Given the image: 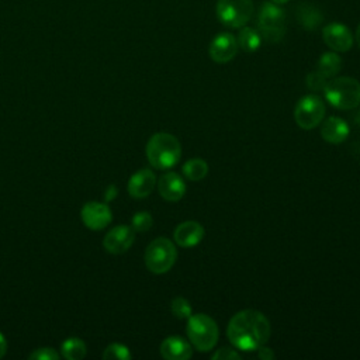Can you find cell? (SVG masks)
Listing matches in <instances>:
<instances>
[{"mask_svg":"<svg viewBox=\"0 0 360 360\" xmlns=\"http://www.w3.org/2000/svg\"><path fill=\"white\" fill-rule=\"evenodd\" d=\"M226 336L239 350H257L270 338V322L257 309H242L231 318Z\"/></svg>","mask_w":360,"mask_h":360,"instance_id":"cell-1","label":"cell"},{"mask_svg":"<svg viewBox=\"0 0 360 360\" xmlns=\"http://www.w3.org/2000/svg\"><path fill=\"white\" fill-rule=\"evenodd\" d=\"M145 152L149 163L155 169L166 170L180 160L181 145L174 135L169 132H156L149 138Z\"/></svg>","mask_w":360,"mask_h":360,"instance_id":"cell-2","label":"cell"},{"mask_svg":"<svg viewBox=\"0 0 360 360\" xmlns=\"http://www.w3.org/2000/svg\"><path fill=\"white\" fill-rule=\"evenodd\" d=\"M323 96L330 105L339 110H353L360 105V83L349 76L328 80Z\"/></svg>","mask_w":360,"mask_h":360,"instance_id":"cell-3","label":"cell"},{"mask_svg":"<svg viewBox=\"0 0 360 360\" xmlns=\"http://www.w3.org/2000/svg\"><path fill=\"white\" fill-rule=\"evenodd\" d=\"M257 31L262 39L276 44L280 42L285 34V14L280 4L266 1L262 4L257 14Z\"/></svg>","mask_w":360,"mask_h":360,"instance_id":"cell-4","label":"cell"},{"mask_svg":"<svg viewBox=\"0 0 360 360\" xmlns=\"http://www.w3.org/2000/svg\"><path fill=\"white\" fill-rule=\"evenodd\" d=\"M218 326L211 316L195 314L187 319V336L197 350L208 352L214 349L218 342Z\"/></svg>","mask_w":360,"mask_h":360,"instance_id":"cell-5","label":"cell"},{"mask_svg":"<svg viewBox=\"0 0 360 360\" xmlns=\"http://www.w3.org/2000/svg\"><path fill=\"white\" fill-rule=\"evenodd\" d=\"M177 250L173 242L167 238L153 239L145 250V264L155 274L167 273L176 263Z\"/></svg>","mask_w":360,"mask_h":360,"instance_id":"cell-6","label":"cell"},{"mask_svg":"<svg viewBox=\"0 0 360 360\" xmlns=\"http://www.w3.org/2000/svg\"><path fill=\"white\" fill-rule=\"evenodd\" d=\"M253 11V0H217V18L221 24L229 28H240L246 25L252 18Z\"/></svg>","mask_w":360,"mask_h":360,"instance_id":"cell-7","label":"cell"},{"mask_svg":"<svg viewBox=\"0 0 360 360\" xmlns=\"http://www.w3.org/2000/svg\"><path fill=\"white\" fill-rule=\"evenodd\" d=\"M325 117V104L321 97L308 94L302 97L294 108V120L302 129H312L321 124Z\"/></svg>","mask_w":360,"mask_h":360,"instance_id":"cell-8","label":"cell"},{"mask_svg":"<svg viewBox=\"0 0 360 360\" xmlns=\"http://www.w3.org/2000/svg\"><path fill=\"white\" fill-rule=\"evenodd\" d=\"M83 224L93 231L104 229L112 219L111 210L107 204L100 201H89L83 205L80 212Z\"/></svg>","mask_w":360,"mask_h":360,"instance_id":"cell-9","label":"cell"},{"mask_svg":"<svg viewBox=\"0 0 360 360\" xmlns=\"http://www.w3.org/2000/svg\"><path fill=\"white\" fill-rule=\"evenodd\" d=\"M135 240V231L128 225H117L107 232L103 239V246L108 253L121 255L127 252Z\"/></svg>","mask_w":360,"mask_h":360,"instance_id":"cell-10","label":"cell"},{"mask_svg":"<svg viewBox=\"0 0 360 360\" xmlns=\"http://www.w3.org/2000/svg\"><path fill=\"white\" fill-rule=\"evenodd\" d=\"M322 38L335 52H346L353 45V34L349 27L342 22H330L325 25L322 30Z\"/></svg>","mask_w":360,"mask_h":360,"instance_id":"cell-11","label":"cell"},{"mask_svg":"<svg viewBox=\"0 0 360 360\" xmlns=\"http://www.w3.org/2000/svg\"><path fill=\"white\" fill-rule=\"evenodd\" d=\"M238 41L231 32H221L214 37L208 46L210 58L217 63H226L232 60L238 52Z\"/></svg>","mask_w":360,"mask_h":360,"instance_id":"cell-12","label":"cell"},{"mask_svg":"<svg viewBox=\"0 0 360 360\" xmlns=\"http://www.w3.org/2000/svg\"><path fill=\"white\" fill-rule=\"evenodd\" d=\"M158 190L166 201L174 202L183 198L187 187L180 174L176 172H167L158 180Z\"/></svg>","mask_w":360,"mask_h":360,"instance_id":"cell-13","label":"cell"},{"mask_svg":"<svg viewBox=\"0 0 360 360\" xmlns=\"http://www.w3.org/2000/svg\"><path fill=\"white\" fill-rule=\"evenodd\" d=\"M204 228L197 221H184L179 224L173 232L174 242L181 248H193L204 238Z\"/></svg>","mask_w":360,"mask_h":360,"instance_id":"cell-14","label":"cell"},{"mask_svg":"<svg viewBox=\"0 0 360 360\" xmlns=\"http://www.w3.org/2000/svg\"><path fill=\"white\" fill-rule=\"evenodd\" d=\"M160 356L166 360H188L193 356V347L181 336H167L160 343Z\"/></svg>","mask_w":360,"mask_h":360,"instance_id":"cell-15","label":"cell"},{"mask_svg":"<svg viewBox=\"0 0 360 360\" xmlns=\"http://www.w3.org/2000/svg\"><path fill=\"white\" fill-rule=\"evenodd\" d=\"M156 184V176L150 169H141L129 177L128 193L134 198L148 197Z\"/></svg>","mask_w":360,"mask_h":360,"instance_id":"cell-16","label":"cell"},{"mask_svg":"<svg viewBox=\"0 0 360 360\" xmlns=\"http://www.w3.org/2000/svg\"><path fill=\"white\" fill-rule=\"evenodd\" d=\"M350 128L347 122L339 117H329L321 125V136L333 145H339L349 136Z\"/></svg>","mask_w":360,"mask_h":360,"instance_id":"cell-17","label":"cell"},{"mask_svg":"<svg viewBox=\"0 0 360 360\" xmlns=\"http://www.w3.org/2000/svg\"><path fill=\"white\" fill-rule=\"evenodd\" d=\"M297 21L308 31H314L323 21L322 13L314 4L302 3L297 8Z\"/></svg>","mask_w":360,"mask_h":360,"instance_id":"cell-18","label":"cell"},{"mask_svg":"<svg viewBox=\"0 0 360 360\" xmlns=\"http://www.w3.org/2000/svg\"><path fill=\"white\" fill-rule=\"evenodd\" d=\"M342 68V59L336 52H325L321 55V58L316 62V69L322 76H325L328 80L330 77H335Z\"/></svg>","mask_w":360,"mask_h":360,"instance_id":"cell-19","label":"cell"},{"mask_svg":"<svg viewBox=\"0 0 360 360\" xmlns=\"http://www.w3.org/2000/svg\"><path fill=\"white\" fill-rule=\"evenodd\" d=\"M238 46L245 51V52H255L260 48L262 45V35L257 31V28H252V27H246L243 25L242 30L239 31L238 37Z\"/></svg>","mask_w":360,"mask_h":360,"instance_id":"cell-20","label":"cell"},{"mask_svg":"<svg viewBox=\"0 0 360 360\" xmlns=\"http://www.w3.org/2000/svg\"><path fill=\"white\" fill-rule=\"evenodd\" d=\"M183 174L191 181H200L208 174V163L201 158H193L183 165Z\"/></svg>","mask_w":360,"mask_h":360,"instance_id":"cell-21","label":"cell"},{"mask_svg":"<svg viewBox=\"0 0 360 360\" xmlns=\"http://www.w3.org/2000/svg\"><path fill=\"white\" fill-rule=\"evenodd\" d=\"M86 343L79 338H69L60 346V353L68 360H82L86 356Z\"/></svg>","mask_w":360,"mask_h":360,"instance_id":"cell-22","label":"cell"},{"mask_svg":"<svg viewBox=\"0 0 360 360\" xmlns=\"http://www.w3.org/2000/svg\"><path fill=\"white\" fill-rule=\"evenodd\" d=\"M103 359H105V360H129L131 352L122 343H110L103 352Z\"/></svg>","mask_w":360,"mask_h":360,"instance_id":"cell-23","label":"cell"},{"mask_svg":"<svg viewBox=\"0 0 360 360\" xmlns=\"http://www.w3.org/2000/svg\"><path fill=\"white\" fill-rule=\"evenodd\" d=\"M172 314L179 319H188L193 315L190 302L183 297H176L170 304Z\"/></svg>","mask_w":360,"mask_h":360,"instance_id":"cell-24","label":"cell"},{"mask_svg":"<svg viewBox=\"0 0 360 360\" xmlns=\"http://www.w3.org/2000/svg\"><path fill=\"white\" fill-rule=\"evenodd\" d=\"M153 225V218L148 211H138L134 214L131 226L136 232H146L152 228Z\"/></svg>","mask_w":360,"mask_h":360,"instance_id":"cell-25","label":"cell"},{"mask_svg":"<svg viewBox=\"0 0 360 360\" xmlns=\"http://www.w3.org/2000/svg\"><path fill=\"white\" fill-rule=\"evenodd\" d=\"M326 83H328V79L322 76L318 70H314L307 76V86L314 91H323Z\"/></svg>","mask_w":360,"mask_h":360,"instance_id":"cell-26","label":"cell"},{"mask_svg":"<svg viewBox=\"0 0 360 360\" xmlns=\"http://www.w3.org/2000/svg\"><path fill=\"white\" fill-rule=\"evenodd\" d=\"M28 359L31 360H58L59 359V353L53 349V347H39L37 350H34Z\"/></svg>","mask_w":360,"mask_h":360,"instance_id":"cell-27","label":"cell"},{"mask_svg":"<svg viewBox=\"0 0 360 360\" xmlns=\"http://www.w3.org/2000/svg\"><path fill=\"white\" fill-rule=\"evenodd\" d=\"M211 359L214 360H231V359H240V354L236 353L235 350L229 349V347H221L219 350H217Z\"/></svg>","mask_w":360,"mask_h":360,"instance_id":"cell-28","label":"cell"},{"mask_svg":"<svg viewBox=\"0 0 360 360\" xmlns=\"http://www.w3.org/2000/svg\"><path fill=\"white\" fill-rule=\"evenodd\" d=\"M257 356H259L260 359H263V360H271V359L274 357V353H273L271 349H269V347H266V346L263 345L262 347L257 349Z\"/></svg>","mask_w":360,"mask_h":360,"instance_id":"cell-29","label":"cell"},{"mask_svg":"<svg viewBox=\"0 0 360 360\" xmlns=\"http://www.w3.org/2000/svg\"><path fill=\"white\" fill-rule=\"evenodd\" d=\"M6 352H7V342H6L4 336H3V333H0V359L4 357Z\"/></svg>","mask_w":360,"mask_h":360,"instance_id":"cell-30","label":"cell"},{"mask_svg":"<svg viewBox=\"0 0 360 360\" xmlns=\"http://www.w3.org/2000/svg\"><path fill=\"white\" fill-rule=\"evenodd\" d=\"M115 195H117V187H115V186H110V187L107 188V193H105V200L110 201V200H112Z\"/></svg>","mask_w":360,"mask_h":360,"instance_id":"cell-31","label":"cell"},{"mask_svg":"<svg viewBox=\"0 0 360 360\" xmlns=\"http://www.w3.org/2000/svg\"><path fill=\"white\" fill-rule=\"evenodd\" d=\"M356 42H357V46L360 48V24H359V27L356 30Z\"/></svg>","mask_w":360,"mask_h":360,"instance_id":"cell-32","label":"cell"},{"mask_svg":"<svg viewBox=\"0 0 360 360\" xmlns=\"http://www.w3.org/2000/svg\"><path fill=\"white\" fill-rule=\"evenodd\" d=\"M270 1H273V3H276V4H284V3H287V1H290V0H270Z\"/></svg>","mask_w":360,"mask_h":360,"instance_id":"cell-33","label":"cell"},{"mask_svg":"<svg viewBox=\"0 0 360 360\" xmlns=\"http://www.w3.org/2000/svg\"><path fill=\"white\" fill-rule=\"evenodd\" d=\"M356 121H357L359 125H360V111H359V114H357V117H356Z\"/></svg>","mask_w":360,"mask_h":360,"instance_id":"cell-34","label":"cell"}]
</instances>
